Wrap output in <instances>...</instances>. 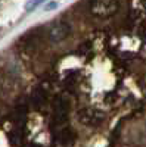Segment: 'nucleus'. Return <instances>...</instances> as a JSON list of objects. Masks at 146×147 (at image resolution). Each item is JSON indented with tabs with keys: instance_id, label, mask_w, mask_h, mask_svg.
Returning a JSON list of instances; mask_svg holds the SVG:
<instances>
[{
	"instance_id": "nucleus-1",
	"label": "nucleus",
	"mask_w": 146,
	"mask_h": 147,
	"mask_svg": "<svg viewBox=\"0 0 146 147\" xmlns=\"http://www.w3.org/2000/svg\"><path fill=\"white\" fill-rule=\"evenodd\" d=\"M118 2L117 0H93L90 5V13L96 18H111L118 12Z\"/></svg>"
},
{
	"instance_id": "nucleus-2",
	"label": "nucleus",
	"mask_w": 146,
	"mask_h": 147,
	"mask_svg": "<svg viewBox=\"0 0 146 147\" xmlns=\"http://www.w3.org/2000/svg\"><path fill=\"white\" fill-rule=\"evenodd\" d=\"M69 31H71V28H69L68 24L59 22V24H56L55 27H52L49 35H50L52 41H62V40H65L67 37L69 35Z\"/></svg>"
},
{
	"instance_id": "nucleus-3",
	"label": "nucleus",
	"mask_w": 146,
	"mask_h": 147,
	"mask_svg": "<svg viewBox=\"0 0 146 147\" xmlns=\"http://www.w3.org/2000/svg\"><path fill=\"white\" fill-rule=\"evenodd\" d=\"M46 0H28L27 2V5H25V10L27 12H31V10H34L37 6H40L41 3H44Z\"/></svg>"
},
{
	"instance_id": "nucleus-4",
	"label": "nucleus",
	"mask_w": 146,
	"mask_h": 147,
	"mask_svg": "<svg viewBox=\"0 0 146 147\" xmlns=\"http://www.w3.org/2000/svg\"><path fill=\"white\" fill-rule=\"evenodd\" d=\"M56 6H58V2H50V3H47L46 5V10H53V9H56Z\"/></svg>"
}]
</instances>
